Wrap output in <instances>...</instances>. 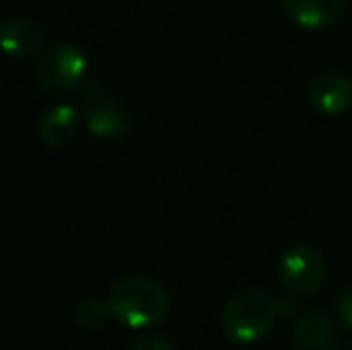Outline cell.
Listing matches in <instances>:
<instances>
[{"mask_svg": "<svg viewBox=\"0 0 352 350\" xmlns=\"http://www.w3.org/2000/svg\"><path fill=\"white\" fill-rule=\"evenodd\" d=\"M108 309L127 329H148L166 319L170 298L148 276H122L108 290Z\"/></svg>", "mask_w": 352, "mask_h": 350, "instance_id": "cell-1", "label": "cell"}, {"mask_svg": "<svg viewBox=\"0 0 352 350\" xmlns=\"http://www.w3.org/2000/svg\"><path fill=\"white\" fill-rule=\"evenodd\" d=\"M278 317V305L266 290L242 288L232 295L221 309V329L232 343L250 346L266 336L274 329Z\"/></svg>", "mask_w": 352, "mask_h": 350, "instance_id": "cell-2", "label": "cell"}, {"mask_svg": "<svg viewBox=\"0 0 352 350\" xmlns=\"http://www.w3.org/2000/svg\"><path fill=\"white\" fill-rule=\"evenodd\" d=\"M89 58L70 41H58L48 46L36 61V80L48 94L65 96L87 85Z\"/></svg>", "mask_w": 352, "mask_h": 350, "instance_id": "cell-3", "label": "cell"}, {"mask_svg": "<svg viewBox=\"0 0 352 350\" xmlns=\"http://www.w3.org/2000/svg\"><path fill=\"white\" fill-rule=\"evenodd\" d=\"M82 122L96 140H122L132 130V116L122 101L108 96L96 80L84 85Z\"/></svg>", "mask_w": 352, "mask_h": 350, "instance_id": "cell-4", "label": "cell"}, {"mask_svg": "<svg viewBox=\"0 0 352 350\" xmlns=\"http://www.w3.org/2000/svg\"><path fill=\"white\" fill-rule=\"evenodd\" d=\"M326 259L311 245H290L278 259V278L283 288L300 298L316 295L326 283Z\"/></svg>", "mask_w": 352, "mask_h": 350, "instance_id": "cell-5", "label": "cell"}, {"mask_svg": "<svg viewBox=\"0 0 352 350\" xmlns=\"http://www.w3.org/2000/svg\"><path fill=\"white\" fill-rule=\"evenodd\" d=\"M307 101L319 116H343L352 106V80L343 72H321L307 87Z\"/></svg>", "mask_w": 352, "mask_h": 350, "instance_id": "cell-6", "label": "cell"}, {"mask_svg": "<svg viewBox=\"0 0 352 350\" xmlns=\"http://www.w3.org/2000/svg\"><path fill=\"white\" fill-rule=\"evenodd\" d=\"M292 346L295 350H340L343 341L326 309H307L292 329Z\"/></svg>", "mask_w": 352, "mask_h": 350, "instance_id": "cell-7", "label": "cell"}, {"mask_svg": "<svg viewBox=\"0 0 352 350\" xmlns=\"http://www.w3.org/2000/svg\"><path fill=\"white\" fill-rule=\"evenodd\" d=\"M348 0H283V12L287 22L300 29L321 32L343 19Z\"/></svg>", "mask_w": 352, "mask_h": 350, "instance_id": "cell-8", "label": "cell"}, {"mask_svg": "<svg viewBox=\"0 0 352 350\" xmlns=\"http://www.w3.org/2000/svg\"><path fill=\"white\" fill-rule=\"evenodd\" d=\"M43 46V29L32 17H8L0 22V53L10 58H32Z\"/></svg>", "mask_w": 352, "mask_h": 350, "instance_id": "cell-9", "label": "cell"}, {"mask_svg": "<svg viewBox=\"0 0 352 350\" xmlns=\"http://www.w3.org/2000/svg\"><path fill=\"white\" fill-rule=\"evenodd\" d=\"M82 113L70 103H60L41 113L36 122V135L48 146H65L77 137Z\"/></svg>", "mask_w": 352, "mask_h": 350, "instance_id": "cell-10", "label": "cell"}, {"mask_svg": "<svg viewBox=\"0 0 352 350\" xmlns=\"http://www.w3.org/2000/svg\"><path fill=\"white\" fill-rule=\"evenodd\" d=\"M108 314H111L108 303H103V300H98V298H87L74 309V322H77V327L84 329V331H98V329L106 324Z\"/></svg>", "mask_w": 352, "mask_h": 350, "instance_id": "cell-11", "label": "cell"}, {"mask_svg": "<svg viewBox=\"0 0 352 350\" xmlns=\"http://www.w3.org/2000/svg\"><path fill=\"white\" fill-rule=\"evenodd\" d=\"M336 314H338L340 324L352 331V285L338 293V298H336Z\"/></svg>", "mask_w": 352, "mask_h": 350, "instance_id": "cell-12", "label": "cell"}, {"mask_svg": "<svg viewBox=\"0 0 352 350\" xmlns=\"http://www.w3.org/2000/svg\"><path fill=\"white\" fill-rule=\"evenodd\" d=\"M127 350H175L170 341L166 336H158V333H146V336L137 338Z\"/></svg>", "mask_w": 352, "mask_h": 350, "instance_id": "cell-13", "label": "cell"}, {"mask_svg": "<svg viewBox=\"0 0 352 350\" xmlns=\"http://www.w3.org/2000/svg\"><path fill=\"white\" fill-rule=\"evenodd\" d=\"M350 350H352V348H350Z\"/></svg>", "mask_w": 352, "mask_h": 350, "instance_id": "cell-14", "label": "cell"}]
</instances>
